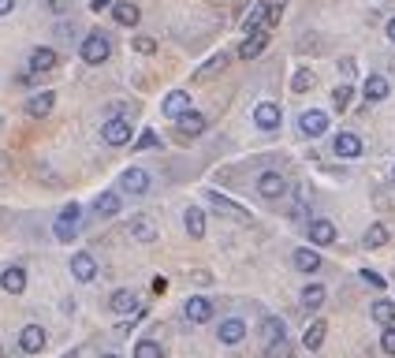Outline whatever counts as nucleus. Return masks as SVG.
Masks as SVG:
<instances>
[{
	"label": "nucleus",
	"instance_id": "nucleus-1",
	"mask_svg": "<svg viewBox=\"0 0 395 358\" xmlns=\"http://www.w3.org/2000/svg\"><path fill=\"white\" fill-rule=\"evenodd\" d=\"M78 220H82V205H78V202H68V205L56 213V220H53L56 242H75V239H78Z\"/></svg>",
	"mask_w": 395,
	"mask_h": 358
},
{
	"label": "nucleus",
	"instance_id": "nucleus-2",
	"mask_svg": "<svg viewBox=\"0 0 395 358\" xmlns=\"http://www.w3.org/2000/svg\"><path fill=\"white\" fill-rule=\"evenodd\" d=\"M205 202H212V213H217V217H232V220H239V224H246V220H250V209L235 205L232 198H227V194L205 190Z\"/></svg>",
	"mask_w": 395,
	"mask_h": 358
},
{
	"label": "nucleus",
	"instance_id": "nucleus-3",
	"mask_svg": "<svg viewBox=\"0 0 395 358\" xmlns=\"http://www.w3.org/2000/svg\"><path fill=\"white\" fill-rule=\"evenodd\" d=\"M78 53H82V60H86V63H93V68H97V63L108 60L112 45H108L105 34H86V38H82V48H78Z\"/></svg>",
	"mask_w": 395,
	"mask_h": 358
},
{
	"label": "nucleus",
	"instance_id": "nucleus-4",
	"mask_svg": "<svg viewBox=\"0 0 395 358\" xmlns=\"http://www.w3.org/2000/svg\"><path fill=\"white\" fill-rule=\"evenodd\" d=\"M45 344H48V332L41 329V324L30 321V324H23V329H19V351L23 354H41Z\"/></svg>",
	"mask_w": 395,
	"mask_h": 358
},
{
	"label": "nucleus",
	"instance_id": "nucleus-5",
	"mask_svg": "<svg viewBox=\"0 0 395 358\" xmlns=\"http://www.w3.org/2000/svg\"><path fill=\"white\" fill-rule=\"evenodd\" d=\"M306 239L314 242V247H332L336 242V224L324 220V217H314L306 224Z\"/></svg>",
	"mask_w": 395,
	"mask_h": 358
},
{
	"label": "nucleus",
	"instance_id": "nucleus-6",
	"mask_svg": "<svg viewBox=\"0 0 395 358\" xmlns=\"http://www.w3.org/2000/svg\"><path fill=\"white\" fill-rule=\"evenodd\" d=\"M257 194H261V198H269V202L284 198V194H287V179L279 172H261L257 175Z\"/></svg>",
	"mask_w": 395,
	"mask_h": 358
},
{
	"label": "nucleus",
	"instance_id": "nucleus-7",
	"mask_svg": "<svg viewBox=\"0 0 395 358\" xmlns=\"http://www.w3.org/2000/svg\"><path fill=\"white\" fill-rule=\"evenodd\" d=\"M120 190H127V194H145V190H150V172L135 168V165L123 168V172H120Z\"/></svg>",
	"mask_w": 395,
	"mask_h": 358
},
{
	"label": "nucleus",
	"instance_id": "nucleus-8",
	"mask_svg": "<svg viewBox=\"0 0 395 358\" xmlns=\"http://www.w3.org/2000/svg\"><path fill=\"white\" fill-rule=\"evenodd\" d=\"M101 142L105 145H127L130 142V123L127 120H105L101 123Z\"/></svg>",
	"mask_w": 395,
	"mask_h": 358
},
{
	"label": "nucleus",
	"instance_id": "nucleus-9",
	"mask_svg": "<svg viewBox=\"0 0 395 358\" xmlns=\"http://www.w3.org/2000/svg\"><path fill=\"white\" fill-rule=\"evenodd\" d=\"M299 131H302L306 138H321V135L328 131V116H324V112H317V108L302 112V116H299Z\"/></svg>",
	"mask_w": 395,
	"mask_h": 358
},
{
	"label": "nucleus",
	"instance_id": "nucleus-10",
	"mask_svg": "<svg viewBox=\"0 0 395 358\" xmlns=\"http://www.w3.org/2000/svg\"><path fill=\"white\" fill-rule=\"evenodd\" d=\"M160 112H164V116H172V120H183L187 112H190V93L187 90H172L168 97H164Z\"/></svg>",
	"mask_w": 395,
	"mask_h": 358
},
{
	"label": "nucleus",
	"instance_id": "nucleus-11",
	"mask_svg": "<svg viewBox=\"0 0 395 358\" xmlns=\"http://www.w3.org/2000/svg\"><path fill=\"white\" fill-rule=\"evenodd\" d=\"M183 314H187V321H194V324H205V321H212V302H209L205 295H190V299L183 302Z\"/></svg>",
	"mask_w": 395,
	"mask_h": 358
},
{
	"label": "nucleus",
	"instance_id": "nucleus-12",
	"mask_svg": "<svg viewBox=\"0 0 395 358\" xmlns=\"http://www.w3.org/2000/svg\"><path fill=\"white\" fill-rule=\"evenodd\" d=\"M71 276H75L78 284H90L93 276H97V262H93V254H86V250L71 254Z\"/></svg>",
	"mask_w": 395,
	"mask_h": 358
},
{
	"label": "nucleus",
	"instance_id": "nucleus-13",
	"mask_svg": "<svg viewBox=\"0 0 395 358\" xmlns=\"http://www.w3.org/2000/svg\"><path fill=\"white\" fill-rule=\"evenodd\" d=\"M0 291H8V295H23L26 291V269L23 265H8L0 272Z\"/></svg>",
	"mask_w": 395,
	"mask_h": 358
},
{
	"label": "nucleus",
	"instance_id": "nucleus-14",
	"mask_svg": "<svg viewBox=\"0 0 395 358\" xmlns=\"http://www.w3.org/2000/svg\"><path fill=\"white\" fill-rule=\"evenodd\" d=\"M279 120H284V112H279V105H272V101H261L254 108V123L261 127V131H276Z\"/></svg>",
	"mask_w": 395,
	"mask_h": 358
},
{
	"label": "nucleus",
	"instance_id": "nucleus-15",
	"mask_svg": "<svg viewBox=\"0 0 395 358\" xmlns=\"http://www.w3.org/2000/svg\"><path fill=\"white\" fill-rule=\"evenodd\" d=\"M361 150H366V145H361V138L354 131H339L332 138V153L336 157H361Z\"/></svg>",
	"mask_w": 395,
	"mask_h": 358
},
{
	"label": "nucleus",
	"instance_id": "nucleus-16",
	"mask_svg": "<svg viewBox=\"0 0 395 358\" xmlns=\"http://www.w3.org/2000/svg\"><path fill=\"white\" fill-rule=\"evenodd\" d=\"M108 310H112V314H135V310H138V295H135L130 287H116V291L108 295Z\"/></svg>",
	"mask_w": 395,
	"mask_h": 358
},
{
	"label": "nucleus",
	"instance_id": "nucleus-17",
	"mask_svg": "<svg viewBox=\"0 0 395 358\" xmlns=\"http://www.w3.org/2000/svg\"><path fill=\"white\" fill-rule=\"evenodd\" d=\"M130 239L135 242H157V224H153V217H145V213H138V217H130Z\"/></svg>",
	"mask_w": 395,
	"mask_h": 358
},
{
	"label": "nucleus",
	"instance_id": "nucleus-18",
	"mask_svg": "<svg viewBox=\"0 0 395 358\" xmlns=\"http://www.w3.org/2000/svg\"><path fill=\"white\" fill-rule=\"evenodd\" d=\"M217 336H220V344H227V347L242 344V339H246V321H242V317H227V321H220Z\"/></svg>",
	"mask_w": 395,
	"mask_h": 358
},
{
	"label": "nucleus",
	"instance_id": "nucleus-19",
	"mask_svg": "<svg viewBox=\"0 0 395 358\" xmlns=\"http://www.w3.org/2000/svg\"><path fill=\"white\" fill-rule=\"evenodd\" d=\"M388 93H391V86H388V78H384V75H369V78H366V86H361V97H366V105L384 101Z\"/></svg>",
	"mask_w": 395,
	"mask_h": 358
},
{
	"label": "nucleus",
	"instance_id": "nucleus-20",
	"mask_svg": "<svg viewBox=\"0 0 395 358\" xmlns=\"http://www.w3.org/2000/svg\"><path fill=\"white\" fill-rule=\"evenodd\" d=\"M291 262H294V269H299V272H317L324 265V257L314 247H299V250L291 254Z\"/></svg>",
	"mask_w": 395,
	"mask_h": 358
},
{
	"label": "nucleus",
	"instance_id": "nucleus-21",
	"mask_svg": "<svg viewBox=\"0 0 395 358\" xmlns=\"http://www.w3.org/2000/svg\"><path fill=\"white\" fill-rule=\"evenodd\" d=\"M324 336H328V321L314 317V321L306 324V332H302V347H306V351H321Z\"/></svg>",
	"mask_w": 395,
	"mask_h": 358
},
{
	"label": "nucleus",
	"instance_id": "nucleus-22",
	"mask_svg": "<svg viewBox=\"0 0 395 358\" xmlns=\"http://www.w3.org/2000/svg\"><path fill=\"white\" fill-rule=\"evenodd\" d=\"M53 105H56V93H53V90H41V93H34V97L26 101V116L41 120V116H48V112H53Z\"/></svg>",
	"mask_w": 395,
	"mask_h": 358
},
{
	"label": "nucleus",
	"instance_id": "nucleus-23",
	"mask_svg": "<svg viewBox=\"0 0 395 358\" xmlns=\"http://www.w3.org/2000/svg\"><path fill=\"white\" fill-rule=\"evenodd\" d=\"M120 209H123V202H120L116 190H101V194L93 198V213H97V217H116Z\"/></svg>",
	"mask_w": 395,
	"mask_h": 358
},
{
	"label": "nucleus",
	"instance_id": "nucleus-24",
	"mask_svg": "<svg viewBox=\"0 0 395 358\" xmlns=\"http://www.w3.org/2000/svg\"><path fill=\"white\" fill-rule=\"evenodd\" d=\"M56 68V48H48V45H38L34 53H30V71L41 75V71H53Z\"/></svg>",
	"mask_w": 395,
	"mask_h": 358
},
{
	"label": "nucleus",
	"instance_id": "nucleus-25",
	"mask_svg": "<svg viewBox=\"0 0 395 358\" xmlns=\"http://www.w3.org/2000/svg\"><path fill=\"white\" fill-rule=\"evenodd\" d=\"M279 339H287V324L279 317H265L261 321V344L272 347V344H279Z\"/></svg>",
	"mask_w": 395,
	"mask_h": 358
},
{
	"label": "nucleus",
	"instance_id": "nucleus-26",
	"mask_svg": "<svg viewBox=\"0 0 395 358\" xmlns=\"http://www.w3.org/2000/svg\"><path fill=\"white\" fill-rule=\"evenodd\" d=\"M205 127H209V120L202 116V112H187V116L183 120H179V138H198V135H202L205 131Z\"/></svg>",
	"mask_w": 395,
	"mask_h": 358
},
{
	"label": "nucleus",
	"instance_id": "nucleus-27",
	"mask_svg": "<svg viewBox=\"0 0 395 358\" xmlns=\"http://www.w3.org/2000/svg\"><path fill=\"white\" fill-rule=\"evenodd\" d=\"M183 227H187L190 239H202V235H205V213H202L198 205H187V209H183Z\"/></svg>",
	"mask_w": 395,
	"mask_h": 358
},
{
	"label": "nucleus",
	"instance_id": "nucleus-28",
	"mask_svg": "<svg viewBox=\"0 0 395 358\" xmlns=\"http://www.w3.org/2000/svg\"><path fill=\"white\" fill-rule=\"evenodd\" d=\"M265 45H269V34H265V30H257V34H246V41L239 45V56H242V60H254V56L265 53Z\"/></svg>",
	"mask_w": 395,
	"mask_h": 358
},
{
	"label": "nucleus",
	"instance_id": "nucleus-29",
	"mask_svg": "<svg viewBox=\"0 0 395 358\" xmlns=\"http://www.w3.org/2000/svg\"><path fill=\"white\" fill-rule=\"evenodd\" d=\"M388 239H391V232H388V227H384L381 220H376V224H369V227H366V235H361V247H366V250H381Z\"/></svg>",
	"mask_w": 395,
	"mask_h": 358
},
{
	"label": "nucleus",
	"instance_id": "nucleus-30",
	"mask_svg": "<svg viewBox=\"0 0 395 358\" xmlns=\"http://www.w3.org/2000/svg\"><path fill=\"white\" fill-rule=\"evenodd\" d=\"M112 15H116V23H120V26H138V19H142L138 4H130V0H120V4H112Z\"/></svg>",
	"mask_w": 395,
	"mask_h": 358
},
{
	"label": "nucleus",
	"instance_id": "nucleus-31",
	"mask_svg": "<svg viewBox=\"0 0 395 358\" xmlns=\"http://www.w3.org/2000/svg\"><path fill=\"white\" fill-rule=\"evenodd\" d=\"M369 317L381 324V329H391V324H395V302L376 299V302H373V310H369Z\"/></svg>",
	"mask_w": 395,
	"mask_h": 358
},
{
	"label": "nucleus",
	"instance_id": "nucleus-32",
	"mask_svg": "<svg viewBox=\"0 0 395 358\" xmlns=\"http://www.w3.org/2000/svg\"><path fill=\"white\" fill-rule=\"evenodd\" d=\"M324 284H306L302 287V295H299V302H302V310H321V302H324Z\"/></svg>",
	"mask_w": 395,
	"mask_h": 358
},
{
	"label": "nucleus",
	"instance_id": "nucleus-33",
	"mask_svg": "<svg viewBox=\"0 0 395 358\" xmlns=\"http://www.w3.org/2000/svg\"><path fill=\"white\" fill-rule=\"evenodd\" d=\"M224 63H227V53H217V56H209L202 68L194 71V83H205V78L212 75V71H224Z\"/></svg>",
	"mask_w": 395,
	"mask_h": 358
},
{
	"label": "nucleus",
	"instance_id": "nucleus-34",
	"mask_svg": "<svg viewBox=\"0 0 395 358\" xmlns=\"http://www.w3.org/2000/svg\"><path fill=\"white\" fill-rule=\"evenodd\" d=\"M242 30L246 34H257V30H265V4H254L250 15L242 19Z\"/></svg>",
	"mask_w": 395,
	"mask_h": 358
},
{
	"label": "nucleus",
	"instance_id": "nucleus-35",
	"mask_svg": "<svg viewBox=\"0 0 395 358\" xmlns=\"http://www.w3.org/2000/svg\"><path fill=\"white\" fill-rule=\"evenodd\" d=\"M351 97H354L351 83H339V86L332 90V108H336V112H347V108H351Z\"/></svg>",
	"mask_w": 395,
	"mask_h": 358
},
{
	"label": "nucleus",
	"instance_id": "nucleus-36",
	"mask_svg": "<svg viewBox=\"0 0 395 358\" xmlns=\"http://www.w3.org/2000/svg\"><path fill=\"white\" fill-rule=\"evenodd\" d=\"M135 358H164V347L157 339H138L135 344Z\"/></svg>",
	"mask_w": 395,
	"mask_h": 358
},
{
	"label": "nucleus",
	"instance_id": "nucleus-37",
	"mask_svg": "<svg viewBox=\"0 0 395 358\" xmlns=\"http://www.w3.org/2000/svg\"><path fill=\"white\" fill-rule=\"evenodd\" d=\"M314 83H317L314 71H309V68H299V71H294V78H291V90H294V93H306Z\"/></svg>",
	"mask_w": 395,
	"mask_h": 358
},
{
	"label": "nucleus",
	"instance_id": "nucleus-38",
	"mask_svg": "<svg viewBox=\"0 0 395 358\" xmlns=\"http://www.w3.org/2000/svg\"><path fill=\"white\" fill-rule=\"evenodd\" d=\"M284 4H287V0H265V26H276V23H279Z\"/></svg>",
	"mask_w": 395,
	"mask_h": 358
},
{
	"label": "nucleus",
	"instance_id": "nucleus-39",
	"mask_svg": "<svg viewBox=\"0 0 395 358\" xmlns=\"http://www.w3.org/2000/svg\"><path fill=\"white\" fill-rule=\"evenodd\" d=\"M265 358H291V344H287V339H279V344L265 347Z\"/></svg>",
	"mask_w": 395,
	"mask_h": 358
},
{
	"label": "nucleus",
	"instance_id": "nucleus-40",
	"mask_svg": "<svg viewBox=\"0 0 395 358\" xmlns=\"http://www.w3.org/2000/svg\"><path fill=\"white\" fill-rule=\"evenodd\" d=\"M358 276H361V280H366L369 287H376V291H384V276H381V272H373V269H361Z\"/></svg>",
	"mask_w": 395,
	"mask_h": 358
},
{
	"label": "nucleus",
	"instance_id": "nucleus-41",
	"mask_svg": "<svg viewBox=\"0 0 395 358\" xmlns=\"http://www.w3.org/2000/svg\"><path fill=\"white\" fill-rule=\"evenodd\" d=\"M130 145H135V150H153V145H157V131H142L138 142H130Z\"/></svg>",
	"mask_w": 395,
	"mask_h": 358
},
{
	"label": "nucleus",
	"instance_id": "nucleus-42",
	"mask_svg": "<svg viewBox=\"0 0 395 358\" xmlns=\"http://www.w3.org/2000/svg\"><path fill=\"white\" fill-rule=\"evenodd\" d=\"M135 53H142V56L157 53V41H153V38H135Z\"/></svg>",
	"mask_w": 395,
	"mask_h": 358
},
{
	"label": "nucleus",
	"instance_id": "nucleus-43",
	"mask_svg": "<svg viewBox=\"0 0 395 358\" xmlns=\"http://www.w3.org/2000/svg\"><path fill=\"white\" fill-rule=\"evenodd\" d=\"M381 347H384V354H395V324H391V329H384V336H381Z\"/></svg>",
	"mask_w": 395,
	"mask_h": 358
},
{
	"label": "nucleus",
	"instance_id": "nucleus-44",
	"mask_svg": "<svg viewBox=\"0 0 395 358\" xmlns=\"http://www.w3.org/2000/svg\"><path fill=\"white\" fill-rule=\"evenodd\" d=\"M45 8L53 15H63V11H71V0H45Z\"/></svg>",
	"mask_w": 395,
	"mask_h": 358
},
{
	"label": "nucleus",
	"instance_id": "nucleus-45",
	"mask_svg": "<svg viewBox=\"0 0 395 358\" xmlns=\"http://www.w3.org/2000/svg\"><path fill=\"white\" fill-rule=\"evenodd\" d=\"M339 71H343V78H354V60H351V56L339 60Z\"/></svg>",
	"mask_w": 395,
	"mask_h": 358
},
{
	"label": "nucleus",
	"instance_id": "nucleus-46",
	"mask_svg": "<svg viewBox=\"0 0 395 358\" xmlns=\"http://www.w3.org/2000/svg\"><path fill=\"white\" fill-rule=\"evenodd\" d=\"M190 280L205 287V284H212V276H209V272H202V269H198V272H190Z\"/></svg>",
	"mask_w": 395,
	"mask_h": 358
},
{
	"label": "nucleus",
	"instance_id": "nucleus-47",
	"mask_svg": "<svg viewBox=\"0 0 395 358\" xmlns=\"http://www.w3.org/2000/svg\"><path fill=\"white\" fill-rule=\"evenodd\" d=\"M105 8H112V0H90V11H97V15H101Z\"/></svg>",
	"mask_w": 395,
	"mask_h": 358
},
{
	"label": "nucleus",
	"instance_id": "nucleus-48",
	"mask_svg": "<svg viewBox=\"0 0 395 358\" xmlns=\"http://www.w3.org/2000/svg\"><path fill=\"white\" fill-rule=\"evenodd\" d=\"M153 291H157V295H160V291H168V280H164V276H157V280H153Z\"/></svg>",
	"mask_w": 395,
	"mask_h": 358
},
{
	"label": "nucleus",
	"instance_id": "nucleus-49",
	"mask_svg": "<svg viewBox=\"0 0 395 358\" xmlns=\"http://www.w3.org/2000/svg\"><path fill=\"white\" fill-rule=\"evenodd\" d=\"M11 8H15V0H0V15H11Z\"/></svg>",
	"mask_w": 395,
	"mask_h": 358
},
{
	"label": "nucleus",
	"instance_id": "nucleus-50",
	"mask_svg": "<svg viewBox=\"0 0 395 358\" xmlns=\"http://www.w3.org/2000/svg\"><path fill=\"white\" fill-rule=\"evenodd\" d=\"M388 41H395V19H388Z\"/></svg>",
	"mask_w": 395,
	"mask_h": 358
},
{
	"label": "nucleus",
	"instance_id": "nucleus-51",
	"mask_svg": "<svg viewBox=\"0 0 395 358\" xmlns=\"http://www.w3.org/2000/svg\"><path fill=\"white\" fill-rule=\"evenodd\" d=\"M4 168H8V160H4V157H0V172H4Z\"/></svg>",
	"mask_w": 395,
	"mask_h": 358
},
{
	"label": "nucleus",
	"instance_id": "nucleus-52",
	"mask_svg": "<svg viewBox=\"0 0 395 358\" xmlns=\"http://www.w3.org/2000/svg\"><path fill=\"white\" fill-rule=\"evenodd\" d=\"M101 358H120V354H101Z\"/></svg>",
	"mask_w": 395,
	"mask_h": 358
},
{
	"label": "nucleus",
	"instance_id": "nucleus-53",
	"mask_svg": "<svg viewBox=\"0 0 395 358\" xmlns=\"http://www.w3.org/2000/svg\"><path fill=\"white\" fill-rule=\"evenodd\" d=\"M391 179H395V168H391Z\"/></svg>",
	"mask_w": 395,
	"mask_h": 358
},
{
	"label": "nucleus",
	"instance_id": "nucleus-54",
	"mask_svg": "<svg viewBox=\"0 0 395 358\" xmlns=\"http://www.w3.org/2000/svg\"><path fill=\"white\" fill-rule=\"evenodd\" d=\"M0 358H4V351H0Z\"/></svg>",
	"mask_w": 395,
	"mask_h": 358
},
{
	"label": "nucleus",
	"instance_id": "nucleus-55",
	"mask_svg": "<svg viewBox=\"0 0 395 358\" xmlns=\"http://www.w3.org/2000/svg\"><path fill=\"white\" fill-rule=\"evenodd\" d=\"M0 123H4V120H0Z\"/></svg>",
	"mask_w": 395,
	"mask_h": 358
}]
</instances>
